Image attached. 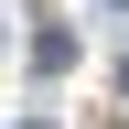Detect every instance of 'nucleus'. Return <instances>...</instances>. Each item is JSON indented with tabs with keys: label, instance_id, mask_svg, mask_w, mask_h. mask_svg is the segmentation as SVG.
<instances>
[{
	"label": "nucleus",
	"instance_id": "nucleus-1",
	"mask_svg": "<svg viewBox=\"0 0 129 129\" xmlns=\"http://www.w3.org/2000/svg\"><path fill=\"white\" fill-rule=\"evenodd\" d=\"M64 64H75V32L64 22H32V75H64Z\"/></svg>",
	"mask_w": 129,
	"mask_h": 129
},
{
	"label": "nucleus",
	"instance_id": "nucleus-2",
	"mask_svg": "<svg viewBox=\"0 0 129 129\" xmlns=\"http://www.w3.org/2000/svg\"><path fill=\"white\" fill-rule=\"evenodd\" d=\"M118 97H129V54H118Z\"/></svg>",
	"mask_w": 129,
	"mask_h": 129
},
{
	"label": "nucleus",
	"instance_id": "nucleus-3",
	"mask_svg": "<svg viewBox=\"0 0 129 129\" xmlns=\"http://www.w3.org/2000/svg\"><path fill=\"white\" fill-rule=\"evenodd\" d=\"M22 129H54V118H22Z\"/></svg>",
	"mask_w": 129,
	"mask_h": 129
}]
</instances>
